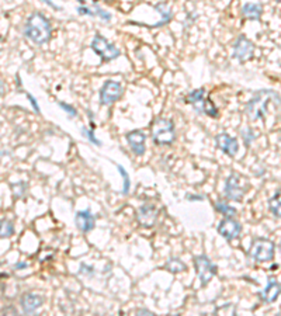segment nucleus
Returning a JSON list of instances; mask_svg holds the SVG:
<instances>
[{"label": "nucleus", "instance_id": "obj_30", "mask_svg": "<svg viewBox=\"0 0 281 316\" xmlns=\"http://www.w3.org/2000/svg\"><path fill=\"white\" fill-rule=\"evenodd\" d=\"M42 2H44V3H46V5H48V6H51V7H52V9H55V10H58V9H59V7L56 6L55 3H52V2H51V0H42Z\"/></svg>", "mask_w": 281, "mask_h": 316}, {"label": "nucleus", "instance_id": "obj_23", "mask_svg": "<svg viewBox=\"0 0 281 316\" xmlns=\"http://www.w3.org/2000/svg\"><path fill=\"white\" fill-rule=\"evenodd\" d=\"M11 233H13V225H11L9 221H6V220L2 221V226H0V236L5 239V237L11 236Z\"/></svg>", "mask_w": 281, "mask_h": 316}, {"label": "nucleus", "instance_id": "obj_5", "mask_svg": "<svg viewBox=\"0 0 281 316\" xmlns=\"http://www.w3.org/2000/svg\"><path fill=\"white\" fill-rule=\"evenodd\" d=\"M249 254L257 261H270L274 256V243L269 239L257 237L252 242Z\"/></svg>", "mask_w": 281, "mask_h": 316}, {"label": "nucleus", "instance_id": "obj_21", "mask_svg": "<svg viewBox=\"0 0 281 316\" xmlns=\"http://www.w3.org/2000/svg\"><path fill=\"white\" fill-rule=\"evenodd\" d=\"M202 113H205L207 115H209V117H213V118L218 117V110H217V107L214 106V103L211 102L209 99H205V100H204V104H202Z\"/></svg>", "mask_w": 281, "mask_h": 316}, {"label": "nucleus", "instance_id": "obj_33", "mask_svg": "<svg viewBox=\"0 0 281 316\" xmlns=\"http://www.w3.org/2000/svg\"><path fill=\"white\" fill-rule=\"evenodd\" d=\"M106 2H112V0H106Z\"/></svg>", "mask_w": 281, "mask_h": 316}, {"label": "nucleus", "instance_id": "obj_26", "mask_svg": "<svg viewBox=\"0 0 281 316\" xmlns=\"http://www.w3.org/2000/svg\"><path fill=\"white\" fill-rule=\"evenodd\" d=\"M83 132H84V134H86V136H87V138H89L90 141L93 142V143H96V145H101V143H100V141H97V139H96V138H95V135H93V132H91V131L83 130Z\"/></svg>", "mask_w": 281, "mask_h": 316}, {"label": "nucleus", "instance_id": "obj_2", "mask_svg": "<svg viewBox=\"0 0 281 316\" xmlns=\"http://www.w3.org/2000/svg\"><path fill=\"white\" fill-rule=\"evenodd\" d=\"M152 139L156 145H170L174 141V125L168 118H156L151 125Z\"/></svg>", "mask_w": 281, "mask_h": 316}, {"label": "nucleus", "instance_id": "obj_10", "mask_svg": "<svg viewBox=\"0 0 281 316\" xmlns=\"http://www.w3.org/2000/svg\"><path fill=\"white\" fill-rule=\"evenodd\" d=\"M127 141H128L129 147L132 149V152L135 155H144L145 153V141L146 135L139 130H134L127 134Z\"/></svg>", "mask_w": 281, "mask_h": 316}, {"label": "nucleus", "instance_id": "obj_20", "mask_svg": "<svg viewBox=\"0 0 281 316\" xmlns=\"http://www.w3.org/2000/svg\"><path fill=\"white\" fill-rule=\"evenodd\" d=\"M166 269H168L169 271H172V273H180V271L185 270V265L184 263L180 259H177V257H172V259L166 263Z\"/></svg>", "mask_w": 281, "mask_h": 316}, {"label": "nucleus", "instance_id": "obj_29", "mask_svg": "<svg viewBox=\"0 0 281 316\" xmlns=\"http://www.w3.org/2000/svg\"><path fill=\"white\" fill-rule=\"evenodd\" d=\"M78 10H79V13H82V14H90V16H95V14L90 12L89 9H86V7H79Z\"/></svg>", "mask_w": 281, "mask_h": 316}, {"label": "nucleus", "instance_id": "obj_13", "mask_svg": "<svg viewBox=\"0 0 281 316\" xmlns=\"http://www.w3.org/2000/svg\"><path fill=\"white\" fill-rule=\"evenodd\" d=\"M218 232L225 239H235L241 233V225L235 220H232V218H225L219 224Z\"/></svg>", "mask_w": 281, "mask_h": 316}, {"label": "nucleus", "instance_id": "obj_11", "mask_svg": "<svg viewBox=\"0 0 281 316\" xmlns=\"http://www.w3.org/2000/svg\"><path fill=\"white\" fill-rule=\"evenodd\" d=\"M217 141V147L222 151L224 153H226L228 156L233 158L236 153H238V149H239V145H238V141L235 138H232L228 134H219L215 138Z\"/></svg>", "mask_w": 281, "mask_h": 316}, {"label": "nucleus", "instance_id": "obj_17", "mask_svg": "<svg viewBox=\"0 0 281 316\" xmlns=\"http://www.w3.org/2000/svg\"><path fill=\"white\" fill-rule=\"evenodd\" d=\"M262 13H263V9H262V5L259 3H246L242 7V14L247 20H259Z\"/></svg>", "mask_w": 281, "mask_h": 316}, {"label": "nucleus", "instance_id": "obj_8", "mask_svg": "<svg viewBox=\"0 0 281 316\" xmlns=\"http://www.w3.org/2000/svg\"><path fill=\"white\" fill-rule=\"evenodd\" d=\"M123 86L120 85L118 82H114V80H107L106 83L103 85L100 90V102L103 106H108V104H112L115 103L123 96Z\"/></svg>", "mask_w": 281, "mask_h": 316}, {"label": "nucleus", "instance_id": "obj_9", "mask_svg": "<svg viewBox=\"0 0 281 316\" xmlns=\"http://www.w3.org/2000/svg\"><path fill=\"white\" fill-rule=\"evenodd\" d=\"M253 52H254V46L250 41L247 40L246 37L241 35L236 40L235 45H233V57L239 61V62H246L249 59H252Z\"/></svg>", "mask_w": 281, "mask_h": 316}, {"label": "nucleus", "instance_id": "obj_24", "mask_svg": "<svg viewBox=\"0 0 281 316\" xmlns=\"http://www.w3.org/2000/svg\"><path fill=\"white\" fill-rule=\"evenodd\" d=\"M117 169H118V172L121 173V176H123V179H124V192H128V190H129V176H128V173L125 172V169H124L121 164H118Z\"/></svg>", "mask_w": 281, "mask_h": 316}, {"label": "nucleus", "instance_id": "obj_32", "mask_svg": "<svg viewBox=\"0 0 281 316\" xmlns=\"http://www.w3.org/2000/svg\"><path fill=\"white\" fill-rule=\"evenodd\" d=\"M275 2H278V3H281V0H275Z\"/></svg>", "mask_w": 281, "mask_h": 316}, {"label": "nucleus", "instance_id": "obj_7", "mask_svg": "<svg viewBox=\"0 0 281 316\" xmlns=\"http://www.w3.org/2000/svg\"><path fill=\"white\" fill-rule=\"evenodd\" d=\"M194 265H196V273L198 278L201 280L202 285H207L211 281V278L217 273V267L211 260L205 256H198L194 259Z\"/></svg>", "mask_w": 281, "mask_h": 316}, {"label": "nucleus", "instance_id": "obj_15", "mask_svg": "<svg viewBox=\"0 0 281 316\" xmlns=\"http://www.w3.org/2000/svg\"><path fill=\"white\" fill-rule=\"evenodd\" d=\"M280 293H281V285L278 284V282L275 281V278L271 277V278L269 280L267 287L264 288L263 293L260 294V297H262V299H263L264 302L271 304V302H274L275 299L278 298Z\"/></svg>", "mask_w": 281, "mask_h": 316}, {"label": "nucleus", "instance_id": "obj_19", "mask_svg": "<svg viewBox=\"0 0 281 316\" xmlns=\"http://www.w3.org/2000/svg\"><path fill=\"white\" fill-rule=\"evenodd\" d=\"M269 204L271 212H273L275 216L281 218V190H278V191L275 192L274 196L271 197V200H270Z\"/></svg>", "mask_w": 281, "mask_h": 316}, {"label": "nucleus", "instance_id": "obj_16", "mask_svg": "<svg viewBox=\"0 0 281 316\" xmlns=\"http://www.w3.org/2000/svg\"><path fill=\"white\" fill-rule=\"evenodd\" d=\"M42 304V299L37 294H24L21 298V308L26 313H33L34 310L39 308Z\"/></svg>", "mask_w": 281, "mask_h": 316}, {"label": "nucleus", "instance_id": "obj_1", "mask_svg": "<svg viewBox=\"0 0 281 316\" xmlns=\"http://www.w3.org/2000/svg\"><path fill=\"white\" fill-rule=\"evenodd\" d=\"M24 33L35 44H45L51 38V24L48 18L41 13H33L26 23Z\"/></svg>", "mask_w": 281, "mask_h": 316}, {"label": "nucleus", "instance_id": "obj_22", "mask_svg": "<svg viewBox=\"0 0 281 316\" xmlns=\"http://www.w3.org/2000/svg\"><path fill=\"white\" fill-rule=\"evenodd\" d=\"M215 208L218 209L221 214L226 215V216H232V215L236 212L235 208H232L230 205H228V204L224 203V201H218L217 205H215Z\"/></svg>", "mask_w": 281, "mask_h": 316}, {"label": "nucleus", "instance_id": "obj_6", "mask_svg": "<svg viewBox=\"0 0 281 316\" xmlns=\"http://www.w3.org/2000/svg\"><path fill=\"white\" fill-rule=\"evenodd\" d=\"M91 50L103 59V61H112L120 57V50L110 44L108 41L100 34H96L91 41Z\"/></svg>", "mask_w": 281, "mask_h": 316}, {"label": "nucleus", "instance_id": "obj_25", "mask_svg": "<svg viewBox=\"0 0 281 316\" xmlns=\"http://www.w3.org/2000/svg\"><path fill=\"white\" fill-rule=\"evenodd\" d=\"M59 106H61L65 111H66L71 117H76V110L72 107V106H69V104H65V103H59Z\"/></svg>", "mask_w": 281, "mask_h": 316}, {"label": "nucleus", "instance_id": "obj_14", "mask_svg": "<svg viewBox=\"0 0 281 316\" xmlns=\"http://www.w3.org/2000/svg\"><path fill=\"white\" fill-rule=\"evenodd\" d=\"M75 222L82 232H89L95 228V216L90 211H79L75 216Z\"/></svg>", "mask_w": 281, "mask_h": 316}, {"label": "nucleus", "instance_id": "obj_31", "mask_svg": "<svg viewBox=\"0 0 281 316\" xmlns=\"http://www.w3.org/2000/svg\"><path fill=\"white\" fill-rule=\"evenodd\" d=\"M24 267H27V264H24V263H21V264H17L16 269H24Z\"/></svg>", "mask_w": 281, "mask_h": 316}, {"label": "nucleus", "instance_id": "obj_28", "mask_svg": "<svg viewBox=\"0 0 281 316\" xmlns=\"http://www.w3.org/2000/svg\"><path fill=\"white\" fill-rule=\"evenodd\" d=\"M27 96H28V99H30V102H31V104H33L34 110H35L37 113H41V110H39L38 104H37V100H35V99H34V97L31 96V94H27Z\"/></svg>", "mask_w": 281, "mask_h": 316}, {"label": "nucleus", "instance_id": "obj_3", "mask_svg": "<svg viewBox=\"0 0 281 316\" xmlns=\"http://www.w3.org/2000/svg\"><path fill=\"white\" fill-rule=\"evenodd\" d=\"M271 99H278L274 91L271 90H262L256 93L250 103L247 104V114L252 119L263 118L266 114V108Z\"/></svg>", "mask_w": 281, "mask_h": 316}, {"label": "nucleus", "instance_id": "obj_18", "mask_svg": "<svg viewBox=\"0 0 281 316\" xmlns=\"http://www.w3.org/2000/svg\"><path fill=\"white\" fill-rule=\"evenodd\" d=\"M204 89H197V90H194L193 93H190L189 96L185 97V103H189V104H193L194 107H196V110H198V111H202V104H204Z\"/></svg>", "mask_w": 281, "mask_h": 316}, {"label": "nucleus", "instance_id": "obj_4", "mask_svg": "<svg viewBox=\"0 0 281 316\" xmlns=\"http://www.w3.org/2000/svg\"><path fill=\"white\" fill-rule=\"evenodd\" d=\"M247 180L243 176L238 175V173H232L226 180V186H225V191H226V197L233 200V201H241L245 192L247 190Z\"/></svg>", "mask_w": 281, "mask_h": 316}, {"label": "nucleus", "instance_id": "obj_27", "mask_svg": "<svg viewBox=\"0 0 281 316\" xmlns=\"http://www.w3.org/2000/svg\"><path fill=\"white\" fill-rule=\"evenodd\" d=\"M96 13H97V14H99V16L103 18V20H110V18H111V16H110L108 13L103 12V10H101V9H99V7H97V12H96Z\"/></svg>", "mask_w": 281, "mask_h": 316}, {"label": "nucleus", "instance_id": "obj_12", "mask_svg": "<svg viewBox=\"0 0 281 316\" xmlns=\"http://www.w3.org/2000/svg\"><path fill=\"white\" fill-rule=\"evenodd\" d=\"M138 222L140 225L145 226V228H151V226L155 225L157 218V209L153 207V205H149V204H145L142 205L139 209H138Z\"/></svg>", "mask_w": 281, "mask_h": 316}]
</instances>
